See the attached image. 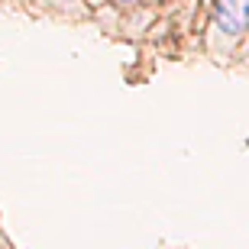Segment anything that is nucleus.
<instances>
[{
	"label": "nucleus",
	"instance_id": "f257e3e1",
	"mask_svg": "<svg viewBox=\"0 0 249 249\" xmlns=\"http://www.w3.org/2000/svg\"><path fill=\"white\" fill-rule=\"evenodd\" d=\"M246 3L249 0H220L217 19H220L223 33H230V36H240L243 33V26H246Z\"/></svg>",
	"mask_w": 249,
	"mask_h": 249
},
{
	"label": "nucleus",
	"instance_id": "f03ea898",
	"mask_svg": "<svg viewBox=\"0 0 249 249\" xmlns=\"http://www.w3.org/2000/svg\"><path fill=\"white\" fill-rule=\"evenodd\" d=\"M120 3H129V0H120Z\"/></svg>",
	"mask_w": 249,
	"mask_h": 249
}]
</instances>
